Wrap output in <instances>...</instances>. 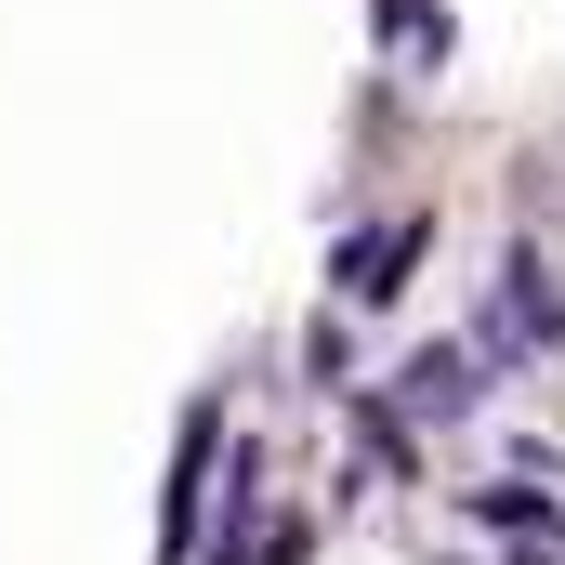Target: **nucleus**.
I'll return each mask as SVG.
<instances>
[{"mask_svg": "<svg viewBox=\"0 0 565 565\" xmlns=\"http://www.w3.org/2000/svg\"><path fill=\"white\" fill-rule=\"evenodd\" d=\"M460 395H473V355H447V342H434L422 369H408V408L434 422V408H460Z\"/></svg>", "mask_w": 565, "mask_h": 565, "instance_id": "3", "label": "nucleus"}, {"mask_svg": "<svg viewBox=\"0 0 565 565\" xmlns=\"http://www.w3.org/2000/svg\"><path fill=\"white\" fill-rule=\"evenodd\" d=\"M211 434H224L211 408L184 422V473H171V540H158V565H184V553H198V473H211Z\"/></svg>", "mask_w": 565, "mask_h": 565, "instance_id": "2", "label": "nucleus"}, {"mask_svg": "<svg viewBox=\"0 0 565 565\" xmlns=\"http://www.w3.org/2000/svg\"><path fill=\"white\" fill-rule=\"evenodd\" d=\"M487 355H565V277L513 237L500 250V302H487Z\"/></svg>", "mask_w": 565, "mask_h": 565, "instance_id": "1", "label": "nucleus"}]
</instances>
